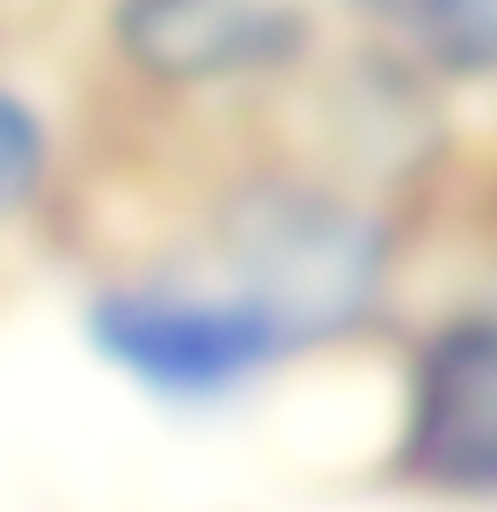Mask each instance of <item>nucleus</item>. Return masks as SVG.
<instances>
[{
    "instance_id": "obj_5",
    "label": "nucleus",
    "mask_w": 497,
    "mask_h": 512,
    "mask_svg": "<svg viewBox=\"0 0 497 512\" xmlns=\"http://www.w3.org/2000/svg\"><path fill=\"white\" fill-rule=\"evenodd\" d=\"M424 44L454 74H483L497 66V0H410Z\"/></svg>"
},
{
    "instance_id": "obj_1",
    "label": "nucleus",
    "mask_w": 497,
    "mask_h": 512,
    "mask_svg": "<svg viewBox=\"0 0 497 512\" xmlns=\"http://www.w3.org/2000/svg\"><path fill=\"white\" fill-rule=\"evenodd\" d=\"M227 256H234V293L286 337V352L322 344L351 330L388 271V235L381 220L351 213L322 191H271L242 198L227 213Z\"/></svg>"
},
{
    "instance_id": "obj_4",
    "label": "nucleus",
    "mask_w": 497,
    "mask_h": 512,
    "mask_svg": "<svg viewBox=\"0 0 497 512\" xmlns=\"http://www.w3.org/2000/svg\"><path fill=\"white\" fill-rule=\"evenodd\" d=\"M117 44L161 81H227L293 59L300 15L286 0H125Z\"/></svg>"
},
{
    "instance_id": "obj_3",
    "label": "nucleus",
    "mask_w": 497,
    "mask_h": 512,
    "mask_svg": "<svg viewBox=\"0 0 497 512\" xmlns=\"http://www.w3.org/2000/svg\"><path fill=\"white\" fill-rule=\"evenodd\" d=\"M402 469L432 491L497 498V315H461L424 344Z\"/></svg>"
},
{
    "instance_id": "obj_6",
    "label": "nucleus",
    "mask_w": 497,
    "mask_h": 512,
    "mask_svg": "<svg viewBox=\"0 0 497 512\" xmlns=\"http://www.w3.org/2000/svg\"><path fill=\"white\" fill-rule=\"evenodd\" d=\"M37 183H44V125L22 96L0 88V220L22 213Z\"/></svg>"
},
{
    "instance_id": "obj_2",
    "label": "nucleus",
    "mask_w": 497,
    "mask_h": 512,
    "mask_svg": "<svg viewBox=\"0 0 497 512\" xmlns=\"http://www.w3.org/2000/svg\"><path fill=\"white\" fill-rule=\"evenodd\" d=\"M88 337L110 366L169 403H212L286 359V337L242 293H191V286H117L88 308Z\"/></svg>"
}]
</instances>
